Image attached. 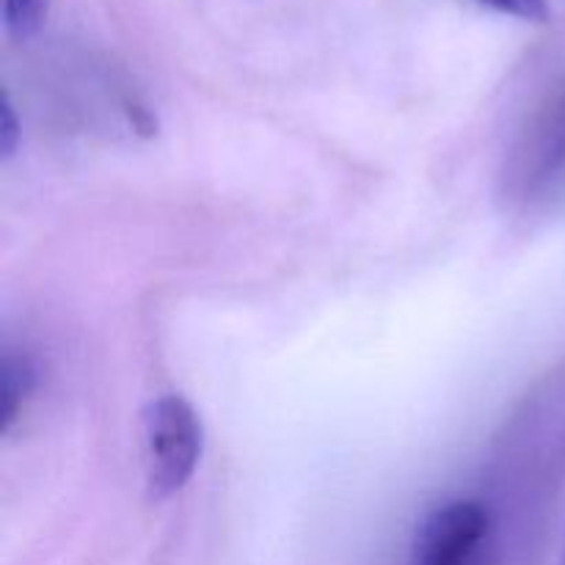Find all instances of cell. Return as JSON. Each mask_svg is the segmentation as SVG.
<instances>
[{
	"label": "cell",
	"mask_w": 565,
	"mask_h": 565,
	"mask_svg": "<svg viewBox=\"0 0 565 565\" xmlns=\"http://www.w3.org/2000/svg\"><path fill=\"white\" fill-rule=\"evenodd\" d=\"M50 0H3V28L17 42H28L42 31Z\"/></svg>",
	"instance_id": "obj_5"
},
{
	"label": "cell",
	"mask_w": 565,
	"mask_h": 565,
	"mask_svg": "<svg viewBox=\"0 0 565 565\" xmlns=\"http://www.w3.org/2000/svg\"><path fill=\"white\" fill-rule=\"evenodd\" d=\"M33 386H36V367L22 353H6L3 367H0V423H3V434H9L14 419L20 417L22 406L31 397Z\"/></svg>",
	"instance_id": "obj_4"
},
{
	"label": "cell",
	"mask_w": 565,
	"mask_h": 565,
	"mask_svg": "<svg viewBox=\"0 0 565 565\" xmlns=\"http://www.w3.org/2000/svg\"><path fill=\"white\" fill-rule=\"evenodd\" d=\"M563 565H565V563H563Z\"/></svg>",
	"instance_id": "obj_8"
},
{
	"label": "cell",
	"mask_w": 565,
	"mask_h": 565,
	"mask_svg": "<svg viewBox=\"0 0 565 565\" xmlns=\"http://www.w3.org/2000/svg\"><path fill=\"white\" fill-rule=\"evenodd\" d=\"M491 513L483 502L456 500L419 524L408 565H489Z\"/></svg>",
	"instance_id": "obj_2"
},
{
	"label": "cell",
	"mask_w": 565,
	"mask_h": 565,
	"mask_svg": "<svg viewBox=\"0 0 565 565\" xmlns=\"http://www.w3.org/2000/svg\"><path fill=\"white\" fill-rule=\"evenodd\" d=\"M147 483L154 500H169L188 486L204 450L196 408L180 395H163L143 412Z\"/></svg>",
	"instance_id": "obj_1"
},
{
	"label": "cell",
	"mask_w": 565,
	"mask_h": 565,
	"mask_svg": "<svg viewBox=\"0 0 565 565\" xmlns=\"http://www.w3.org/2000/svg\"><path fill=\"white\" fill-rule=\"evenodd\" d=\"M20 119L14 114V105H11L9 94H3V103H0V160H11L20 147Z\"/></svg>",
	"instance_id": "obj_7"
},
{
	"label": "cell",
	"mask_w": 565,
	"mask_h": 565,
	"mask_svg": "<svg viewBox=\"0 0 565 565\" xmlns=\"http://www.w3.org/2000/svg\"><path fill=\"white\" fill-rule=\"evenodd\" d=\"M505 177L513 196L524 202L565 188V86L530 121Z\"/></svg>",
	"instance_id": "obj_3"
},
{
	"label": "cell",
	"mask_w": 565,
	"mask_h": 565,
	"mask_svg": "<svg viewBox=\"0 0 565 565\" xmlns=\"http://www.w3.org/2000/svg\"><path fill=\"white\" fill-rule=\"evenodd\" d=\"M480 3L524 22H546L552 14L550 0H480Z\"/></svg>",
	"instance_id": "obj_6"
}]
</instances>
